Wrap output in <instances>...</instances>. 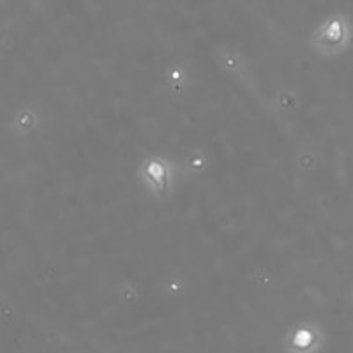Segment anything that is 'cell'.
Masks as SVG:
<instances>
[{
  "label": "cell",
  "instance_id": "6da1fadb",
  "mask_svg": "<svg viewBox=\"0 0 353 353\" xmlns=\"http://www.w3.org/2000/svg\"><path fill=\"white\" fill-rule=\"evenodd\" d=\"M309 341H311V334L306 330H300L295 335V344H298V346H306V344H309Z\"/></svg>",
  "mask_w": 353,
  "mask_h": 353
},
{
  "label": "cell",
  "instance_id": "7a4b0ae2",
  "mask_svg": "<svg viewBox=\"0 0 353 353\" xmlns=\"http://www.w3.org/2000/svg\"><path fill=\"white\" fill-rule=\"evenodd\" d=\"M149 173L150 175L156 178V180H161L163 178V175H164V172H163V166H159L157 163H152L149 166Z\"/></svg>",
  "mask_w": 353,
  "mask_h": 353
}]
</instances>
